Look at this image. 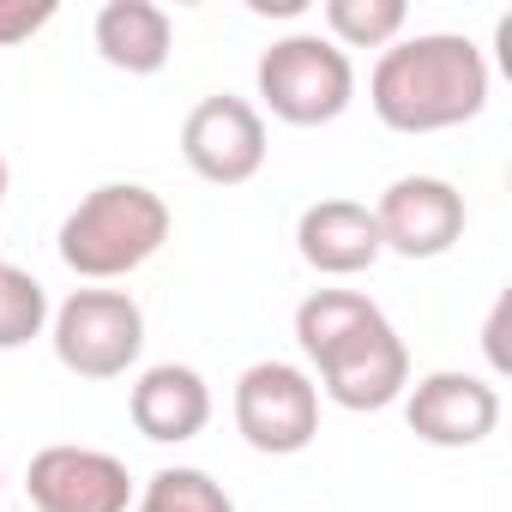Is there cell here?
<instances>
[{"label": "cell", "mask_w": 512, "mask_h": 512, "mask_svg": "<svg viewBox=\"0 0 512 512\" xmlns=\"http://www.w3.org/2000/svg\"><path fill=\"white\" fill-rule=\"evenodd\" d=\"M247 13H260V19H296V13H308V0H247Z\"/></svg>", "instance_id": "ffe728a7"}, {"label": "cell", "mask_w": 512, "mask_h": 512, "mask_svg": "<svg viewBox=\"0 0 512 512\" xmlns=\"http://www.w3.org/2000/svg\"><path fill=\"white\" fill-rule=\"evenodd\" d=\"M55 19V0H0V49L31 43Z\"/></svg>", "instance_id": "ac0fdd59"}, {"label": "cell", "mask_w": 512, "mask_h": 512, "mask_svg": "<svg viewBox=\"0 0 512 512\" xmlns=\"http://www.w3.org/2000/svg\"><path fill=\"white\" fill-rule=\"evenodd\" d=\"M169 229H175V217H169V199L157 187H145V181H103L67 211L55 247H61V266L73 278L115 284V278L139 272L145 260H157Z\"/></svg>", "instance_id": "7a4b0ae2"}, {"label": "cell", "mask_w": 512, "mask_h": 512, "mask_svg": "<svg viewBox=\"0 0 512 512\" xmlns=\"http://www.w3.org/2000/svg\"><path fill=\"white\" fill-rule=\"evenodd\" d=\"M368 103L392 133H446L488 109V61L458 31H416L380 49Z\"/></svg>", "instance_id": "6da1fadb"}, {"label": "cell", "mask_w": 512, "mask_h": 512, "mask_svg": "<svg viewBox=\"0 0 512 512\" xmlns=\"http://www.w3.org/2000/svg\"><path fill=\"white\" fill-rule=\"evenodd\" d=\"M260 103L284 121V127H332L350 103H356V67L332 37L296 31L278 37L260 67H253Z\"/></svg>", "instance_id": "3957f363"}, {"label": "cell", "mask_w": 512, "mask_h": 512, "mask_svg": "<svg viewBox=\"0 0 512 512\" xmlns=\"http://www.w3.org/2000/svg\"><path fill=\"white\" fill-rule=\"evenodd\" d=\"M374 229L398 260H440L464 235V193L440 175H398L374 205Z\"/></svg>", "instance_id": "52a82bcc"}, {"label": "cell", "mask_w": 512, "mask_h": 512, "mask_svg": "<svg viewBox=\"0 0 512 512\" xmlns=\"http://www.w3.org/2000/svg\"><path fill=\"white\" fill-rule=\"evenodd\" d=\"M235 428L253 452L266 458H296L320 434V386L296 362H253L235 380Z\"/></svg>", "instance_id": "5b68a950"}, {"label": "cell", "mask_w": 512, "mask_h": 512, "mask_svg": "<svg viewBox=\"0 0 512 512\" xmlns=\"http://www.w3.org/2000/svg\"><path fill=\"white\" fill-rule=\"evenodd\" d=\"M410 25L404 0H326V31L338 49H392Z\"/></svg>", "instance_id": "9a60e30c"}, {"label": "cell", "mask_w": 512, "mask_h": 512, "mask_svg": "<svg viewBox=\"0 0 512 512\" xmlns=\"http://www.w3.org/2000/svg\"><path fill=\"white\" fill-rule=\"evenodd\" d=\"M0 266H7V260H0Z\"/></svg>", "instance_id": "603a6c76"}, {"label": "cell", "mask_w": 512, "mask_h": 512, "mask_svg": "<svg viewBox=\"0 0 512 512\" xmlns=\"http://www.w3.org/2000/svg\"><path fill=\"white\" fill-rule=\"evenodd\" d=\"M500 320H506V296L494 302V320H488V338H482V344H488V362L506 374V362H512V356H506V344H500Z\"/></svg>", "instance_id": "d6986e66"}, {"label": "cell", "mask_w": 512, "mask_h": 512, "mask_svg": "<svg viewBox=\"0 0 512 512\" xmlns=\"http://www.w3.org/2000/svg\"><path fill=\"white\" fill-rule=\"evenodd\" d=\"M49 344L55 362L79 380H121L139 350H145V314L127 290H73L55 314H49Z\"/></svg>", "instance_id": "277c9868"}, {"label": "cell", "mask_w": 512, "mask_h": 512, "mask_svg": "<svg viewBox=\"0 0 512 512\" xmlns=\"http://www.w3.org/2000/svg\"><path fill=\"white\" fill-rule=\"evenodd\" d=\"M386 314L362 296V290H314L302 308H296V344H302V356L308 362H320V356H332L338 344H350L356 332H368V326H380Z\"/></svg>", "instance_id": "5bb4252c"}, {"label": "cell", "mask_w": 512, "mask_h": 512, "mask_svg": "<svg viewBox=\"0 0 512 512\" xmlns=\"http://www.w3.org/2000/svg\"><path fill=\"white\" fill-rule=\"evenodd\" d=\"M7 181H13V169H7V157H0V199H7Z\"/></svg>", "instance_id": "44dd1931"}, {"label": "cell", "mask_w": 512, "mask_h": 512, "mask_svg": "<svg viewBox=\"0 0 512 512\" xmlns=\"http://www.w3.org/2000/svg\"><path fill=\"white\" fill-rule=\"evenodd\" d=\"M133 512H235V500H229V488H223L211 470L169 464V470H157V476L139 488Z\"/></svg>", "instance_id": "2e32d148"}, {"label": "cell", "mask_w": 512, "mask_h": 512, "mask_svg": "<svg viewBox=\"0 0 512 512\" xmlns=\"http://www.w3.org/2000/svg\"><path fill=\"white\" fill-rule=\"evenodd\" d=\"M49 290L25 266H0V350H25L49 326Z\"/></svg>", "instance_id": "e0dca14e"}, {"label": "cell", "mask_w": 512, "mask_h": 512, "mask_svg": "<svg viewBox=\"0 0 512 512\" xmlns=\"http://www.w3.org/2000/svg\"><path fill=\"white\" fill-rule=\"evenodd\" d=\"M314 368H320V392L338 410H386V404H398L410 392V350L392 332V320L356 332L350 344H338Z\"/></svg>", "instance_id": "30bf717a"}, {"label": "cell", "mask_w": 512, "mask_h": 512, "mask_svg": "<svg viewBox=\"0 0 512 512\" xmlns=\"http://www.w3.org/2000/svg\"><path fill=\"white\" fill-rule=\"evenodd\" d=\"M404 422L422 446H440V452H464V446H482L494 428H500V392L482 380V374H464V368H434L422 374L410 392H404Z\"/></svg>", "instance_id": "ba28073f"}, {"label": "cell", "mask_w": 512, "mask_h": 512, "mask_svg": "<svg viewBox=\"0 0 512 512\" xmlns=\"http://www.w3.org/2000/svg\"><path fill=\"white\" fill-rule=\"evenodd\" d=\"M296 253L320 272V278H356L380 260V229H374V205L362 199H314L296 217Z\"/></svg>", "instance_id": "8fae6325"}, {"label": "cell", "mask_w": 512, "mask_h": 512, "mask_svg": "<svg viewBox=\"0 0 512 512\" xmlns=\"http://www.w3.org/2000/svg\"><path fill=\"white\" fill-rule=\"evenodd\" d=\"M0 488H7V470H0Z\"/></svg>", "instance_id": "7402d4cb"}, {"label": "cell", "mask_w": 512, "mask_h": 512, "mask_svg": "<svg viewBox=\"0 0 512 512\" xmlns=\"http://www.w3.org/2000/svg\"><path fill=\"white\" fill-rule=\"evenodd\" d=\"M91 43L115 73L151 79L175 55V19L157 7V0H109L97 13V25H91Z\"/></svg>", "instance_id": "4fadbf2b"}, {"label": "cell", "mask_w": 512, "mask_h": 512, "mask_svg": "<svg viewBox=\"0 0 512 512\" xmlns=\"http://www.w3.org/2000/svg\"><path fill=\"white\" fill-rule=\"evenodd\" d=\"M127 416H133V428H139L145 440L181 446V440L205 434V422H211V386H205V374L187 368V362H157V368H145V374L133 380Z\"/></svg>", "instance_id": "7c38bea8"}, {"label": "cell", "mask_w": 512, "mask_h": 512, "mask_svg": "<svg viewBox=\"0 0 512 512\" xmlns=\"http://www.w3.org/2000/svg\"><path fill=\"white\" fill-rule=\"evenodd\" d=\"M266 151H272L266 115L253 109L247 97L217 91V97L193 103L187 121H181V157H187V169H193L199 181H211V187H241V181H253V175L266 169Z\"/></svg>", "instance_id": "8992f818"}, {"label": "cell", "mask_w": 512, "mask_h": 512, "mask_svg": "<svg viewBox=\"0 0 512 512\" xmlns=\"http://www.w3.org/2000/svg\"><path fill=\"white\" fill-rule=\"evenodd\" d=\"M37 512H133V476L97 446H43L25 470Z\"/></svg>", "instance_id": "9c48e42d"}]
</instances>
